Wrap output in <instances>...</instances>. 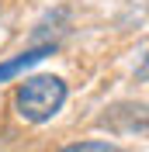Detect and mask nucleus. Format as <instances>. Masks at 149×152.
<instances>
[{
    "instance_id": "nucleus-1",
    "label": "nucleus",
    "mask_w": 149,
    "mask_h": 152,
    "mask_svg": "<svg viewBox=\"0 0 149 152\" xmlns=\"http://www.w3.org/2000/svg\"><path fill=\"white\" fill-rule=\"evenodd\" d=\"M69 86L56 73H35L24 76L10 90V111L21 124H49L59 111L66 107Z\"/></svg>"
},
{
    "instance_id": "nucleus-2",
    "label": "nucleus",
    "mask_w": 149,
    "mask_h": 152,
    "mask_svg": "<svg viewBox=\"0 0 149 152\" xmlns=\"http://www.w3.org/2000/svg\"><path fill=\"white\" fill-rule=\"evenodd\" d=\"M56 52L52 45H35V48H24V52H18L14 59H7V62H0V83H7V80H14V76H21L24 69L38 66L42 59H49Z\"/></svg>"
},
{
    "instance_id": "nucleus-3",
    "label": "nucleus",
    "mask_w": 149,
    "mask_h": 152,
    "mask_svg": "<svg viewBox=\"0 0 149 152\" xmlns=\"http://www.w3.org/2000/svg\"><path fill=\"white\" fill-rule=\"evenodd\" d=\"M56 152H125V149L111 138H76V142L59 145Z\"/></svg>"
},
{
    "instance_id": "nucleus-4",
    "label": "nucleus",
    "mask_w": 149,
    "mask_h": 152,
    "mask_svg": "<svg viewBox=\"0 0 149 152\" xmlns=\"http://www.w3.org/2000/svg\"><path fill=\"white\" fill-rule=\"evenodd\" d=\"M0 10H4V4H0Z\"/></svg>"
}]
</instances>
